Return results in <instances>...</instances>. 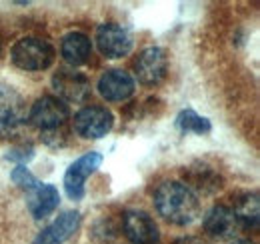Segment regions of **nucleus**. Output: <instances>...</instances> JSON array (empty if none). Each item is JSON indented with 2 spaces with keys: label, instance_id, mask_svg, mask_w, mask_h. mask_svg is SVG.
<instances>
[{
  "label": "nucleus",
  "instance_id": "1",
  "mask_svg": "<svg viewBox=\"0 0 260 244\" xmlns=\"http://www.w3.org/2000/svg\"><path fill=\"white\" fill-rule=\"evenodd\" d=\"M154 206L164 220L176 226H186L194 222L196 216L200 214V202L194 190L178 180H168L156 188Z\"/></svg>",
  "mask_w": 260,
  "mask_h": 244
},
{
  "label": "nucleus",
  "instance_id": "2",
  "mask_svg": "<svg viewBox=\"0 0 260 244\" xmlns=\"http://www.w3.org/2000/svg\"><path fill=\"white\" fill-rule=\"evenodd\" d=\"M54 46L38 36H24L20 40L14 42L12 50H10V60L14 66H18L20 70H46L52 66L54 62Z\"/></svg>",
  "mask_w": 260,
  "mask_h": 244
},
{
  "label": "nucleus",
  "instance_id": "3",
  "mask_svg": "<svg viewBox=\"0 0 260 244\" xmlns=\"http://www.w3.org/2000/svg\"><path fill=\"white\" fill-rule=\"evenodd\" d=\"M114 126V114L106 106H86L74 114V132L80 138L96 140L106 136Z\"/></svg>",
  "mask_w": 260,
  "mask_h": 244
},
{
  "label": "nucleus",
  "instance_id": "4",
  "mask_svg": "<svg viewBox=\"0 0 260 244\" xmlns=\"http://www.w3.org/2000/svg\"><path fill=\"white\" fill-rule=\"evenodd\" d=\"M134 72L140 84L144 86H156L166 78L168 72V54L160 46H148L144 48L134 62Z\"/></svg>",
  "mask_w": 260,
  "mask_h": 244
},
{
  "label": "nucleus",
  "instance_id": "5",
  "mask_svg": "<svg viewBox=\"0 0 260 244\" xmlns=\"http://www.w3.org/2000/svg\"><path fill=\"white\" fill-rule=\"evenodd\" d=\"M102 154L100 152H86L80 158H76L64 174V190L70 200H80L84 196V184L86 178L92 176L102 164Z\"/></svg>",
  "mask_w": 260,
  "mask_h": 244
},
{
  "label": "nucleus",
  "instance_id": "6",
  "mask_svg": "<svg viewBox=\"0 0 260 244\" xmlns=\"http://www.w3.org/2000/svg\"><path fill=\"white\" fill-rule=\"evenodd\" d=\"M66 118H68V106L60 98H54V96L38 98L30 108V114H28L30 124L44 130V132L58 130L66 122Z\"/></svg>",
  "mask_w": 260,
  "mask_h": 244
},
{
  "label": "nucleus",
  "instance_id": "7",
  "mask_svg": "<svg viewBox=\"0 0 260 244\" xmlns=\"http://www.w3.org/2000/svg\"><path fill=\"white\" fill-rule=\"evenodd\" d=\"M96 46L106 58H124L132 50V36L120 24L104 22L96 28Z\"/></svg>",
  "mask_w": 260,
  "mask_h": 244
},
{
  "label": "nucleus",
  "instance_id": "8",
  "mask_svg": "<svg viewBox=\"0 0 260 244\" xmlns=\"http://www.w3.org/2000/svg\"><path fill=\"white\" fill-rule=\"evenodd\" d=\"M122 230L132 244H160V230L144 210H128L122 216Z\"/></svg>",
  "mask_w": 260,
  "mask_h": 244
},
{
  "label": "nucleus",
  "instance_id": "9",
  "mask_svg": "<svg viewBox=\"0 0 260 244\" xmlns=\"http://www.w3.org/2000/svg\"><path fill=\"white\" fill-rule=\"evenodd\" d=\"M52 88L66 102H82L90 94V80L84 72L74 68H60L52 76Z\"/></svg>",
  "mask_w": 260,
  "mask_h": 244
},
{
  "label": "nucleus",
  "instance_id": "10",
  "mask_svg": "<svg viewBox=\"0 0 260 244\" xmlns=\"http://www.w3.org/2000/svg\"><path fill=\"white\" fill-rule=\"evenodd\" d=\"M26 120V106L18 92L10 86H0V134L16 132Z\"/></svg>",
  "mask_w": 260,
  "mask_h": 244
},
{
  "label": "nucleus",
  "instance_id": "11",
  "mask_svg": "<svg viewBox=\"0 0 260 244\" xmlns=\"http://www.w3.org/2000/svg\"><path fill=\"white\" fill-rule=\"evenodd\" d=\"M98 94L108 102H124L136 90V82L126 70H106L98 80Z\"/></svg>",
  "mask_w": 260,
  "mask_h": 244
},
{
  "label": "nucleus",
  "instance_id": "12",
  "mask_svg": "<svg viewBox=\"0 0 260 244\" xmlns=\"http://www.w3.org/2000/svg\"><path fill=\"white\" fill-rule=\"evenodd\" d=\"M80 226V214L70 210L60 214L52 224H48L32 244H64Z\"/></svg>",
  "mask_w": 260,
  "mask_h": 244
},
{
  "label": "nucleus",
  "instance_id": "13",
  "mask_svg": "<svg viewBox=\"0 0 260 244\" xmlns=\"http://www.w3.org/2000/svg\"><path fill=\"white\" fill-rule=\"evenodd\" d=\"M238 228L240 226H238V220L232 212V208H228L224 204L212 206L204 216V230L212 238H232Z\"/></svg>",
  "mask_w": 260,
  "mask_h": 244
},
{
  "label": "nucleus",
  "instance_id": "14",
  "mask_svg": "<svg viewBox=\"0 0 260 244\" xmlns=\"http://www.w3.org/2000/svg\"><path fill=\"white\" fill-rule=\"evenodd\" d=\"M60 204V192L54 184H40L28 196V210L36 220H42L54 212Z\"/></svg>",
  "mask_w": 260,
  "mask_h": 244
},
{
  "label": "nucleus",
  "instance_id": "15",
  "mask_svg": "<svg viewBox=\"0 0 260 244\" xmlns=\"http://www.w3.org/2000/svg\"><path fill=\"white\" fill-rule=\"evenodd\" d=\"M60 54L72 68L82 66L84 62H88L92 54V42L84 32H68L62 38Z\"/></svg>",
  "mask_w": 260,
  "mask_h": 244
},
{
  "label": "nucleus",
  "instance_id": "16",
  "mask_svg": "<svg viewBox=\"0 0 260 244\" xmlns=\"http://www.w3.org/2000/svg\"><path fill=\"white\" fill-rule=\"evenodd\" d=\"M232 212L242 228H258L260 222V202L256 192H244L236 198Z\"/></svg>",
  "mask_w": 260,
  "mask_h": 244
},
{
  "label": "nucleus",
  "instance_id": "17",
  "mask_svg": "<svg viewBox=\"0 0 260 244\" xmlns=\"http://www.w3.org/2000/svg\"><path fill=\"white\" fill-rule=\"evenodd\" d=\"M186 186L192 190H200V192H216L222 188V176L218 172H214L210 166L202 164V166H190L186 170Z\"/></svg>",
  "mask_w": 260,
  "mask_h": 244
},
{
  "label": "nucleus",
  "instance_id": "18",
  "mask_svg": "<svg viewBox=\"0 0 260 244\" xmlns=\"http://www.w3.org/2000/svg\"><path fill=\"white\" fill-rule=\"evenodd\" d=\"M176 126H178V130L184 132V134H190V132H192V134H200V136H204V134H208V132L212 130L210 120L204 118V116H200V114H196L194 110H190V108L178 112V116H176Z\"/></svg>",
  "mask_w": 260,
  "mask_h": 244
},
{
  "label": "nucleus",
  "instance_id": "19",
  "mask_svg": "<svg viewBox=\"0 0 260 244\" xmlns=\"http://www.w3.org/2000/svg\"><path fill=\"white\" fill-rule=\"evenodd\" d=\"M10 178H12V182L16 184V186H20L22 190H28V192H32L36 186H40L38 178L34 176L24 164H18V166L10 172Z\"/></svg>",
  "mask_w": 260,
  "mask_h": 244
},
{
  "label": "nucleus",
  "instance_id": "20",
  "mask_svg": "<svg viewBox=\"0 0 260 244\" xmlns=\"http://www.w3.org/2000/svg\"><path fill=\"white\" fill-rule=\"evenodd\" d=\"M34 156V150L28 146H24V148H12V150H8V154H6V158L8 160H18L20 164H24V162H28L30 158Z\"/></svg>",
  "mask_w": 260,
  "mask_h": 244
},
{
  "label": "nucleus",
  "instance_id": "21",
  "mask_svg": "<svg viewBox=\"0 0 260 244\" xmlns=\"http://www.w3.org/2000/svg\"><path fill=\"white\" fill-rule=\"evenodd\" d=\"M174 244H204L200 238H196V236H182V238H176Z\"/></svg>",
  "mask_w": 260,
  "mask_h": 244
},
{
  "label": "nucleus",
  "instance_id": "22",
  "mask_svg": "<svg viewBox=\"0 0 260 244\" xmlns=\"http://www.w3.org/2000/svg\"><path fill=\"white\" fill-rule=\"evenodd\" d=\"M232 244H254L252 240H236V242H232Z\"/></svg>",
  "mask_w": 260,
  "mask_h": 244
}]
</instances>
